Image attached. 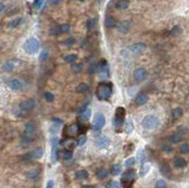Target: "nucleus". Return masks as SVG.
<instances>
[{
  "instance_id": "54",
  "label": "nucleus",
  "mask_w": 189,
  "mask_h": 188,
  "mask_svg": "<svg viewBox=\"0 0 189 188\" xmlns=\"http://www.w3.org/2000/svg\"><path fill=\"white\" fill-rule=\"evenodd\" d=\"M54 180H48L47 181V185H45V188H54Z\"/></svg>"
},
{
  "instance_id": "7",
  "label": "nucleus",
  "mask_w": 189,
  "mask_h": 188,
  "mask_svg": "<svg viewBox=\"0 0 189 188\" xmlns=\"http://www.w3.org/2000/svg\"><path fill=\"white\" fill-rule=\"evenodd\" d=\"M36 107V101L33 99H28L20 102L19 104V109H20L21 113L26 114L30 112L31 110H33Z\"/></svg>"
},
{
  "instance_id": "2",
  "label": "nucleus",
  "mask_w": 189,
  "mask_h": 188,
  "mask_svg": "<svg viewBox=\"0 0 189 188\" xmlns=\"http://www.w3.org/2000/svg\"><path fill=\"white\" fill-rule=\"evenodd\" d=\"M37 132V126L35 124V122L33 121H29V123L26 124L25 127V131L23 134V142L26 144L30 143V142L34 139L35 135Z\"/></svg>"
},
{
  "instance_id": "24",
  "label": "nucleus",
  "mask_w": 189,
  "mask_h": 188,
  "mask_svg": "<svg viewBox=\"0 0 189 188\" xmlns=\"http://www.w3.org/2000/svg\"><path fill=\"white\" fill-rule=\"evenodd\" d=\"M129 5H130V2L128 0H119V1L115 4V8L119 11H122V10L128 9Z\"/></svg>"
},
{
  "instance_id": "17",
  "label": "nucleus",
  "mask_w": 189,
  "mask_h": 188,
  "mask_svg": "<svg viewBox=\"0 0 189 188\" xmlns=\"http://www.w3.org/2000/svg\"><path fill=\"white\" fill-rule=\"evenodd\" d=\"M160 171L165 177L170 178V176H171V169H170V167H169V165L167 164H162L161 167H160Z\"/></svg>"
},
{
  "instance_id": "29",
  "label": "nucleus",
  "mask_w": 189,
  "mask_h": 188,
  "mask_svg": "<svg viewBox=\"0 0 189 188\" xmlns=\"http://www.w3.org/2000/svg\"><path fill=\"white\" fill-rule=\"evenodd\" d=\"M174 165L177 168H184L186 166L187 163L184 158H177L174 161Z\"/></svg>"
},
{
  "instance_id": "35",
  "label": "nucleus",
  "mask_w": 189,
  "mask_h": 188,
  "mask_svg": "<svg viewBox=\"0 0 189 188\" xmlns=\"http://www.w3.org/2000/svg\"><path fill=\"white\" fill-rule=\"evenodd\" d=\"M170 140H171L172 143H174V144H178V143H180V142L182 140V137H181V135L179 134V133H174V134L171 135Z\"/></svg>"
},
{
  "instance_id": "4",
  "label": "nucleus",
  "mask_w": 189,
  "mask_h": 188,
  "mask_svg": "<svg viewBox=\"0 0 189 188\" xmlns=\"http://www.w3.org/2000/svg\"><path fill=\"white\" fill-rule=\"evenodd\" d=\"M39 47H40V44H39V41L34 37L29 38L23 45L24 50L26 51V53H28L29 55L36 53L39 50Z\"/></svg>"
},
{
  "instance_id": "38",
  "label": "nucleus",
  "mask_w": 189,
  "mask_h": 188,
  "mask_svg": "<svg viewBox=\"0 0 189 188\" xmlns=\"http://www.w3.org/2000/svg\"><path fill=\"white\" fill-rule=\"evenodd\" d=\"M179 150H180V152L181 153H182V154H187L189 152V146H188L187 143H184V144L180 145Z\"/></svg>"
},
{
  "instance_id": "36",
  "label": "nucleus",
  "mask_w": 189,
  "mask_h": 188,
  "mask_svg": "<svg viewBox=\"0 0 189 188\" xmlns=\"http://www.w3.org/2000/svg\"><path fill=\"white\" fill-rule=\"evenodd\" d=\"M133 123L132 120L131 121H128L126 123V125H125V132L128 133V134H130V133L133 132Z\"/></svg>"
},
{
  "instance_id": "31",
  "label": "nucleus",
  "mask_w": 189,
  "mask_h": 188,
  "mask_svg": "<svg viewBox=\"0 0 189 188\" xmlns=\"http://www.w3.org/2000/svg\"><path fill=\"white\" fill-rule=\"evenodd\" d=\"M88 90H89V86L87 85L86 83H80L79 85H78L77 87V91H78V93H80V94H84V93H86L88 92Z\"/></svg>"
},
{
  "instance_id": "14",
  "label": "nucleus",
  "mask_w": 189,
  "mask_h": 188,
  "mask_svg": "<svg viewBox=\"0 0 189 188\" xmlns=\"http://www.w3.org/2000/svg\"><path fill=\"white\" fill-rule=\"evenodd\" d=\"M8 85L11 90H14V91H20L24 87L23 82L21 80H16V79L11 80L8 82Z\"/></svg>"
},
{
  "instance_id": "46",
  "label": "nucleus",
  "mask_w": 189,
  "mask_h": 188,
  "mask_svg": "<svg viewBox=\"0 0 189 188\" xmlns=\"http://www.w3.org/2000/svg\"><path fill=\"white\" fill-rule=\"evenodd\" d=\"M134 163H135V159L134 158H133V157L132 158H129L125 162V166L126 167H132L134 165Z\"/></svg>"
},
{
  "instance_id": "42",
  "label": "nucleus",
  "mask_w": 189,
  "mask_h": 188,
  "mask_svg": "<svg viewBox=\"0 0 189 188\" xmlns=\"http://www.w3.org/2000/svg\"><path fill=\"white\" fill-rule=\"evenodd\" d=\"M86 140H87V137H86V135H81L79 138H78V141H77V143H78V146H83L84 144L86 143Z\"/></svg>"
},
{
  "instance_id": "43",
  "label": "nucleus",
  "mask_w": 189,
  "mask_h": 188,
  "mask_svg": "<svg viewBox=\"0 0 189 188\" xmlns=\"http://www.w3.org/2000/svg\"><path fill=\"white\" fill-rule=\"evenodd\" d=\"M96 69H97V66L96 63H91L89 67H88V73L90 75H94L96 72Z\"/></svg>"
},
{
  "instance_id": "49",
  "label": "nucleus",
  "mask_w": 189,
  "mask_h": 188,
  "mask_svg": "<svg viewBox=\"0 0 189 188\" xmlns=\"http://www.w3.org/2000/svg\"><path fill=\"white\" fill-rule=\"evenodd\" d=\"M172 150H173V148L170 146H168V145H164L162 147V150L166 152V153H170L172 151Z\"/></svg>"
},
{
  "instance_id": "25",
  "label": "nucleus",
  "mask_w": 189,
  "mask_h": 188,
  "mask_svg": "<svg viewBox=\"0 0 189 188\" xmlns=\"http://www.w3.org/2000/svg\"><path fill=\"white\" fill-rule=\"evenodd\" d=\"M99 70L101 75H107L108 73V64L105 60H102L99 65Z\"/></svg>"
},
{
  "instance_id": "53",
  "label": "nucleus",
  "mask_w": 189,
  "mask_h": 188,
  "mask_svg": "<svg viewBox=\"0 0 189 188\" xmlns=\"http://www.w3.org/2000/svg\"><path fill=\"white\" fill-rule=\"evenodd\" d=\"M59 33H60V29H59V28H57V27H54L50 29L51 35H58Z\"/></svg>"
},
{
  "instance_id": "40",
  "label": "nucleus",
  "mask_w": 189,
  "mask_h": 188,
  "mask_svg": "<svg viewBox=\"0 0 189 188\" xmlns=\"http://www.w3.org/2000/svg\"><path fill=\"white\" fill-rule=\"evenodd\" d=\"M154 188H166V183L164 180H158L155 183Z\"/></svg>"
},
{
  "instance_id": "27",
  "label": "nucleus",
  "mask_w": 189,
  "mask_h": 188,
  "mask_svg": "<svg viewBox=\"0 0 189 188\" xmlns=\"http://www.w3.org/2000/svg\"><path fill=\"white\" fill-rule=\"evenodd\" d=\"M105 26L109 29H113L116 26V21L112 16H107L105 18Z\"/></svg>"
},
{
  "instance_id": "51",
  "label": "nucleus",
  "mask_w": 189,
  "mask_h": 188,
  "mask_svg": "<svg viewBox=\"0 0 189 188\" xmlns=\"http://www.w3.org/2000/svg\"><path fill=\"white\" fill-rule=\"evenodd\" d=\"M47 56H48L47 51V50H43L41 52V54L39 55V59H40V60H44V59H47Z\"/></svg>"
},
{
  "instance_id": "45",
  "label": "nucleus",
  "mask_w": 189,
  "mask_h": 188,
  "mask_svg": "<svg viewBox=\"0 0 189 188\" xmlns=\"http://www.w3.org/2000/svg\"><path fill=\"white\" fill-rule=\"evenodd\" d=\"M95 26H96V20L94 18L92 19H89V20L87 21V29H92L95 28Z\"/></svg>"
},
{
  "instance_id": "22",
  "label": "nucleus",
  "mask_w": 189,
  "mask_h": 188,
  "mask_svg": "<svg viewBox=\"0 0 189 188\" xmlns=\"http://www.w3.org/2000/svg\"><path fill=\"white\" fill-rule=\"evenodd\" d=\"M67 132V136L69 137V136H75L78 132H79V126L76 125V124H73L71 125L67 128L66 129Z\"/></svg>"
},
{
  "instance_id": "47",
  "label": "nucleus",
  "mask_w": 189,
  "mask_h": 188,
  "mask_svg": "<svg viewBox=\"0 0 189 188\" xmlns=\"http://www.w3.org/2000/svg\"><path fill=\"white\" fill-rule=\"evenodd\" d=\"M181 28L179 27V26H175V27L171 29V34L173 35V36H176V35H178V34H180L181 33Z\"/></svg>"
},
{
  "instance_id": "1",
  "label": "nucleus",
  "mask_w": 189,
  "mask_h": 188,
  "mask_svg": "<svg viewBox=\"0 0 189 188\" xmlns=\"http://www.w3.org/2000/svg\"><path fill=\"white\" fill-rule=\"evenodd\" d=\"M113 94V86L111 83H100L96 88V96L99 100H108Z\"/></svg>"
},
{
  "instance_id": "44",
  "label": "nucleus",
  "mask_w": 189,
  "mask_h": 188,
  "mask_svg": "<svg viewBox=\"0 0 189 188\" xmlns=\"http://www.w3.org/2000/svg\"><path fill=\"white\" fill-rule=\"evenodd\" d=\"M44 96V99L47 100V102H52L54 100V95L51 94L50 92H45Z\"/></svg>"
},
{
  "instance_id": "3",
  "label": "nucleus",
  "mask_w": 189,
  "mask_h": 188,
  "mask_svg": "<svg viewBox=\"0 0 189 188\" xmlns=\"http://www.w3.org/2000/svg\"><path fill=\"white\" fill-rule=\"evenodd\" d=\"M141 124H142V127L145 129H147V131H154V129H156L159 127L160 120L158 119V117H156L155 115L149 114L143 118Z\"/></svg>"
},
{
  "instance_id": "28",
  "label": "nucleus",
  "mask_w": 189,
  "mask_h": 188,
  "mask_svg": "<svg viewBox=\"0 0 189 188\" xmlns=\"http://www.w3.org/2000/svg\"><path fill=\"white\" fill-rule=\"evenodd\" d=\"M75 177L76 179L78 180H85V179H88L89 177V173L87 170H80V171H78L75 175Z\"/></svg>"
},
{
  "instance_id": "34",
  "label": "nucleus",
  "mask_w": 189,
  "mask_h": 188,
  "mask_svg": "<svg viewBox=\"0 0 189 188\" xmlns=\"http://www.w3.org/2000/svg\"><path fill=\"white\" fill-rule=\"evenodd\" d=\"M71 69H72L73 72H75V73H80V72H81L82 69H83V65H82L81 63L77 62V63L72 64V66H71Z\"/></svg>"
},
{
  "instance_id": "9",
  "label": "nucleus",
  "mask_w": 189,
  "mask_h": 188,
  "mask_svg": "<svg viewBox=\"0 0 189 188\" xmlns=\"http://www.w3.org/2000/svg\"><path fill=\"white\" fill-rule=\"evenodd\" d=\"M59 145H60V142H59V139L57 137H53L51 139V161L54 164L57 163L59 159Z\"/></svg>"
},
{
  "instance_id": "15",
  "label": "nucleus",
  "mask_w": 189,
  "mask_h": 188,
  "mask_svg": "<svg viewBox=\"0 0 189 188\" xmlns=\"http://www.w3.org/2000/svg\"><path fill=\"white\" fill-rule=\"evenodd\" d=\"M131 28V23L129 21H122L117 25V29L121 33H127Z\"/></svg>"
},
{
  "instance_id": "37",
  "label": "nucleus",
  "mask_w": 189,
  "mask_h": 188,
  "mask_svg": "<svg viewBox=\"0 0 189 188\" xmlns=\"http://www.w3.org/2000/svg\"><path fill=\"white\" fill-rule=\"evenodd\" d=\"M77 59H78L77 55H75V54H69V55H67L66 58H64V61H66L67 63H73V62H75L77 61Z\"/></svg>"
},
{
  "instance_id": "21",
  "label": "nucleus",
  "mask_w": 189,
  "mask_h": 188,
  "mask_svg": "<svg viewBox=\"0 0 189 188\" xmlns=\"http://www.w3.org/2000/svg\"><path fill=\"white\" fill-rule=\"evenodd\" d=\"M44 155V150L42 147H36L35 150L30 153V156L34 159H41Z\"/></svg>"
},
{
  "instance_id": "18",
  "label": "nucleus",
  "mask_w": 189,
  "mask_h": 188,
  "mask_svg": "<svg viewBox=\"0 0 189 188\" xmlns=\"http://www.w3.org/2000/svg\"><path fill=\"white\" fill-rule=\"evenodd\" d=\"M91 117V110L89 108H84L80 113V118L82 121H87Z\"/></svg>"
},
{
  "instance_id": "10",
  "label": "nucleus",
  "mask_w": 189,
  "mask_h": 188,
  "mask_svg": "<svg viewBox=\"0 0 189 188\" xmlns=\"http://www.w3.org/2000/svg\"><path fill=\"white\" fill-rule=\"evenodd\" d=\"M23 64L22 61L20 60H11V61H8L6 62L3 65H2V69L3 71H5V72H12L14 69L18 68L19 66H21Z\"/></svg>"
},
{
  "instance_id": "8",
  "label": "nucleus",
  "mask_w": 189,
  "mask_h": 188,
  "mask_svg": "<svg viewBox=\"0 0 189 188\" xmlns=\"http://www.w3.org/2000/svg\"><path fill=\"white\" fill-rule=\"evenodd\" d=\"M105 125V117L102 114H96L92 122L93 131H100Z\"/></svg>"
},
{
  "instance_id": "57",
  "label": "nucleus",
  "mask_w": 189,
  "mask_h": 188,
  "mask_svg": "<svg viewBox=\"0 0 189 188\" xmlns=\"http://www.w3.org/2000/svg\"><path fill=\"white\" fill-rule=\"evenodd\" d=\"M82 188H95L93 185H84Z\"/></svg>"
},
{
  "instance_id": "13",
  "label": "nucleus",
  "mask_w": 189,
  "mask_h": 188,
  "mask_svg": "<svg viewBox=\"0 0 189 188\" xmlns=\"http://www.w3.org/2000/svg\"><path fill=\"white\" fill-rule=\"evenodd\" d=\"M111 143V140L107 136H100L96 140V147L97 148H106L107 147H109Z\"/></svg>"
},
{
  "instance_id": "12",
  "label": "nucleus",
  "mask_w": 189,
  "mask_h": 188,
  "mask_svg": "<svg viewBox=\"0 0 189 188\" xmlns=\"http://www.w3.org/2000/svg\"><path fill=\"white\" fill-rule=\"evenodd\" d=\"M133 77L136 80L138 81H143L147 79L148 77V72L145 68H137L134 70L133 72Z\"/></svg>"
},
{
  "instance_id": "55",
  "label": "nucleus",
  "mask_w": 189,
  "mask_h": 188,
  "mask_svg": "<svg viewBox=\"0 0 189 188\" xmlns=\"http://www.w3.org/2000/svg\"><path fill=\"white\" fill-rule=\"evenodd\" d=\"M5 10H6V6L3 3H0V14H1V12H3Z\"/></svg>"
},
{
  "instance_id": "6",
  "label": "nucleus",
  "mask_w": 189,
  "mask_h": 188,
  "mask_svg": "<svg viewBox=\"0 0 189 188\" xmlns=\"http://www.w3.org/2000/svg\"><path fill=\"white\" fill-rule=\"evenodd\" d=\"M125 115H126V110L123 107H118L116 109L115 115L113 120V124L115 128H120L123 125L124 120H125Z\"/></svg>"
},
{
  "instance_id": "52",
  "label": "nucleus",
  "mask_w": 189,
  "mask_h": 188,
  "mask_svg": "<svg viewBox=\"0 0 189 188\" xmlns=\"http://www.w3.org/2000/svg\"><path fill=\"white\" fill-rule=\"evenodd\" d=\"M43 3H44V0H35L34 1V6L36 9H41V7L43 6Z\"/></svg>"
},
{
  "instance_id": "39",
  "label": "nucleus",
  "mask_w": 189,
  "mask_h": 188,
  "mask_svg": "<svg viewBox=\"0 0 189 188\" xmlns=\"http://www.w3.org/2000/svg\"><path fill=\"white\" fill-rule=\"evenodd\" d=\"M137 160L139 163L144 164L145 163V160H146V154H145V151L144 150H140L137 154Z\"/></svg>"
},
{
  "instance_id": "58",
  "label": "nucleus",
  "mask_w": 189,
  "mask_h": 188,
  "mask_svg": "<svg viewBox=\"0 0 189 188\" xmlns=\"http://www.w3.org/2000/svg\"><path fill=\"white\" fill-rule=\"evenodd\" d=\"M80 1H85V0H80Z\"/></svg>"
},
{
  "instance_id": "48",
  "label": "nucleus",
  "mask_w": 189,
  "mask_h": 188,
  "mask_svg": "<svg viewBox=\"0 0 189 188\" xmlns=\"http://www.w3.org/2000/svg\"><path fill=\"white\" fill-rule=\"evenodd\" d=\"M74 43H75V39H74L73 37H69V38H67L66 40V42H64V44H66V47H71V45H73V44H74Z\"/></svg>"
},
{
  "instance_id": "41",
  "label": "nucleus",
  "mask_w": 189,
  "mask_h": 188,
  "mask_svg": "<svg viewBox=\"0 0 189 188\" xmlns=\"http://www.w3.org/2000/svg\"><path fill=\"white\" fill-rule=\"evenodd\" d=\"M59 29H60V32H62V33H67V32L70 30V25L69 24H62L60 28H59Z\"/></svg>"
},
{
  "instance_id": "50",
  "label": "nucleus",
  "mask_w": 189,
  "mask_h": 188,
  "mask_svg": "<svg viewBox=\"0 0 189 188\" xmlns=\"http://www.w3.org/2000/svg\"><path fill=\"white\" fill-rule=\"evenodd\" d=\"M108 188H120V185L117 181H110V183L108 184Z\"/></svg>"
},
{
  "instance_id": "56",
  "label": "nucleus",
  "mask_w": 189,
  "mask_h": 188,
  "mask_svg": "<svg viewBox=\"0 0 189 188\" xmlns=\"http://www.w3.org/2000/svg\"><path fill=\"white\" fill-rule=\"evenodd\" d=\"M179 132H182V133H185L186 132V129L184 127H180L179 128Z\"/></svg>"
},
{
  "instance_id": "26",
  "label": "nucleus",
  "mask_w": 189,
  "mask_h": 188,
  "mask_svg": "<svg viewBox=\"0 0 189 188\" xmlns=\"http://www.w3.org/2000/svg\"><path fill=\"white\" fill-rule=\"evenodd\" d=\"M182 114H184V112H182V110L181 108H175L171 111V115H172V118L173 119H179L181 118Z\"/></svg>"
},
{
  "instance_id": "33",
  "label": "nucleus",
  "mask_w": 189,
  "mask_h": 188,
  "mask_svg": "<svg viewBox=\"0 0 189 188\" xmlns=\"http://www.w3.org/2000/svg\"><path fill=\"white\" fill-rule=\"evenodd\" d=\"M39 175H40V172L38 170H32V171H29L26 174V176H27V178L29 180H36V179H38Z\"/></svg>"
},
{
  "instance_id": "11",
  "label": "nucleus",
  "mask_w": 189,
  "mask_h": 188,
  "mask_svg": "<svg viewBox=\"0 0 189 188\" xmlns=\"http://www.w3.org/2000/svg\"><path fill=\"white\" fill-rule=\"evenodd\" d=\"M146 44L143 43H136L130 47V51L134 55H142L146 51Z\"/></svg>"
},
{
  "instance_id": "20",
  "label": "nucleus",
  "mask_w": 189,
  "mask_h": 188,
  "mask_svg": "<svg viewBox=\"0 0 189 188\" xmlns=\"http://www.w3.org/2000/svg\"><path fill=\"white\" fill-rule=\"evenodd\" d=\"M108 173H109V172H108V170L106 169V168L101 167V168H99V169L96 170V176L97 179L103 180V179L107 178Z\"/></svg>"
},
{
  "instance_id": "19",
  "label": "nucleus",
  "mask_w": 189,
  "mask_h": 188,
  "mask_svg": "<svg viewBox=\"0 0 189 188\" xmlns=\"http://www.w3.org/2000/svg\"><path fill=\"white\" fill-rule=\"evenodd\" d=\"M59 156L62 157V159L64 160V161H69V160L72 159L73 153H72V151L69 150H62L61 152H59Z\"/></svg>"
},
{
  "instance_id": "23",
  "label": "nucleus",
  "mask_w": 189,
  "mask_h": 188,
  "mask_svg": "<svg viewBox=\"0 0 189 188\" xmlns=\"http://www.w3.org/2000/svg\"><path fill=\"white\" fill-rule=\"evenodd\" d=\"M23 21H24L23 18H15V19H14V20H11L8 23V27L11 28V29H14L16 27H19L20 25H22Z\"/></svg>"
},
{
  "instance_id": "5",
  "label": "nucleus",
  "mask_w": 189,
  "mask_h": 188,
  "mask_svg": "<svg viewBox=\"0 0 189 188\" xmlns=\"http://www.w3.org/2000/svg\"><path fill=\"white\" fill-rule=\"evenodd\" d=\"M136 179V173L133 170H129L122 175L121 183L124 188H130L133 184Z\"/></svg>"
},
{
  "instance_id": "32",
  "label": "nucleus",
  "mask_w": 189,
  "mask_h": 188,
  "mask_svg": "<svg viewBox=\"0 0 189 188\" xmlns=\"http://www.w3.org/2000/svg\"><path fill=\"white\" fill-rule=\"evenodd\" d=\"M149 165L148 164H142L141 165V168H140V177H144L148 174V172L149 171Z\"/></svg>"
},
{
  "instance_id": "30",
  "label": "nucleus",
  "mask_w": 189,
  "mask_h": 188,
  "mask_svg": "<svg viewBox=\"0 0 189 188\" xmlns=\"http://www.w3.org/2000/svg\"><path fill=\"white\" fill-rule=\"evenodd\" d=\"M121 172V165L119 164H114L112 165L110 169V173L113 175V176H117L119 173Z\"/></svg>"
},
{
  "instance_id": "16",
  "label": "nucleus",
  "mask_w": 189,
  "mask_h": 188,
  "mask_svg": "<svg viewBox=\"0 0 189 188\" xmlns=\"http://www.w3.org/2000/svg\"><path fill=\"white\" fill-rule=\"evenodd\" d=\"M148 95H146V94H140V95H138L137 96H136V99H135V104L137 105V106H142V105L146 104V103L148 102Z\"/></svg>"
}]
</instances>
